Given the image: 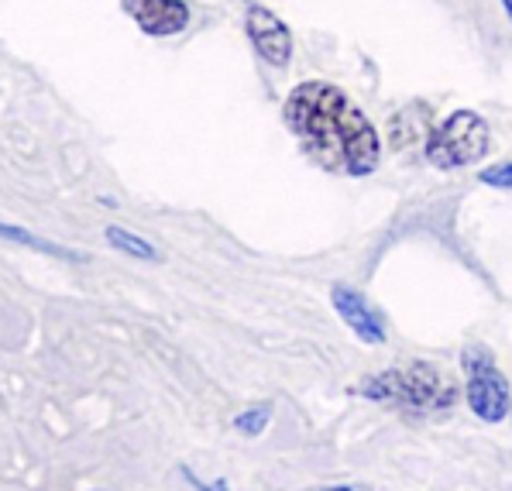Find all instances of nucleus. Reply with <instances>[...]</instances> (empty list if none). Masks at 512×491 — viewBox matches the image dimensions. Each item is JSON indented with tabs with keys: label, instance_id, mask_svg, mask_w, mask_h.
<instances>
[{
	"label": "nucleus",
	"instance_id": "9b49d317",
	"mask_svg": "<svg viewBox=\"0 0 512 491\" xmlns=\"http://www.w3.org/2000/svg\"><path fill=\"white\" fill-rule=\"evenodd\" d=\"M478 179H482L485 186H495V189H512V162L492 165V169L478 172Z\"/></svg>",
	"mask_w": 512,
	"mask_h": 491
},
{
	"label": "nucleus",
	"instance_id": "f03ea898",
	"mask_svg": "<svg viewBox=\"0 0 512 491\" xmlns=\"http://www.w3.org/2000/svg\"><path fill=\"white\" fill-rule=\"evenodd\" d=\"M368 399L399 402V406L420 409V413H444L458 402V385L447 371H440L430 361H409L406 368H392L365 382Z\"/></svg>",
	"mask_w": 512,
	"mask_h": 491
},
{
	"label": "nucleus",
	"instance_id": "7ed1b4c3",
	"mask_svg": "<svg viewBox=\"0 0 512 491\" xmlns=\"http://www.w3.org/2000/svg\"><path fill=\"white\" fill-rule=\"evenodd\" d=\"M488 152H492V131L475 110H454L427 138V162L444 172L478 165Z\"/></svg>",
	"mask_w": 512,
	"mask_h": 491
},
{
	"label": "nucleus",
	"instance_id": "9d476101",
	"mask_svg": "<svg viewBox=\"0 0 512 491\" xmlns=\"http://www.w3.org/2000/svg\"><path fill=\"white\" fill-rule=\"evenodd\" d=\"M269 416H272L269 406L251 409V413H241L238 419H234V426H238L241 433H248V437H255V433H262L265 426H269Z\"/></svg>",
	"mask_w": 512,
	"mask_h": 491
},
{
	"label": "nucleus",
	"instance_id": "6e6552de",
	"mask_svg": "<svg viewBox=\"0 0 512 491\" xmlns=\"http://www.w3.org/2000/svg\"><path fill=\"white\" fill-rule=\"evenodd\" d=\"M107 244L121 251V255H131V258H148V261H159L162 258L159 251H155V244H148L145 237L124 231V227H107Z\"/></svg>",
	"mask_w": 512,
	"mask_h": 491
},
{
	"label": "nucleus",
	"instance_id": "1a4fd4ad",
	"mask_svg": "<svg viewBox=\"0 0 512 491\" xmlns=\"http://www.w3.org/2000/svg\"><path fill=\"white\" fill-rule=\"evenodd\" d=\"M0 237H4V241H14V244H25V248L45 251V255H52V258H76V261H80V255H69V251L59 248V244L45 241V237H35V234H28V231H21V227L0 224Z\"/></svg>",
	"mask_w": 512,
	"mask_h": 491
},
{
	"label": "nucleus",
	"instance_id": "0eeeda50",
	"mask_svg": "<svg viewBox=\"0 0 512 491\" xmlns=\"http://www.w3.org/2000/svg\"><path fill=\"white\" fill-rule=\"evenodd\" d=\"M330 303H334L337 316L348 323L358 340H365V344H382V340H385L382 316L368 306V299L361 296V292L348 289V285H334V292H330Z\"/></svg>",
	"mask_w": 512,
	"mask_h": 491
},
{
	"label": "nucleus",
	"instance_id": "20e7f679",
	"mask_svg": "<svg viewBox=\"0 0 512 491\" xmlns=\"http://www.w3.org/2000/svg\"><path fill=\"white\" fill-rule=\"evenodd\" d=\"M461 371L471 413L485 419V423H502L512 409V388L499 371V364H495L492 351L482 344H468L461 351Z\"/></svg>",
	"mask_w": 512,
	"mask_h": 491
},
{
	"label": "nucleus",
	"instance_id": "f257e3e1",
	"mask_svg": "<svg viewBox=\"0 0 512 491\" xmlns=\"http://www.w3.org/2000/svg\"><path fill=\"white\" fill-rule=\"evenodd\" d=\"M289 131L306 155L337 176H372L382 162V141L365 114L330 83H303L282 107Z\"/></svg>",
	"mask_w": 512,
	"mask_h": 491
},
{
	"label": "nucleus",
	"instance_id": "423d86ee",
	"mask_svg": "<svg viewBox=\"0 0 512 491\" xmlns=\"http://www.w3.org/2000/svg\"><path fill=\"white\" fill-rule=\"evenodd\" d=\"M124 14L152 38H169L186 31L189 7L183 0H121Z\"/></svg>",
	"mask_w": 512,
	"mask_h": 491
},
{
	"label": "nucleus",
	"instance_id": "39448f33",
	"mask_svg": "<svg viewBox=\"0 0 512 491\" xmlns=\"http://www.w3.org/2000/svg\"><path fill=\"white\" fill-rule=\"evenodd\" d=\"M244 31H248L255 52L262 55L269 66L286 69L289 59H293V31H289L286 21L279 14H272L269 7H248L244 14Z\"/></svg>",
	"mask_w": 512,
	"mask_h": 491
},
{
	"label": "nucleus",
	"instance_id": "f8f14e48",
	"mask_svg": "<svg viewBox=\"0 0 512 491\" xmlns=\"http://www.w3.org/2000/svg\"><path fill=\"white\" fill-rule=\"evenodd\" d=\"M502 4H506V14H509V18H512V0H502Z\"/></svg>",
	"mask_w": 512,
	"mask_h": 491
}]
</instances>
